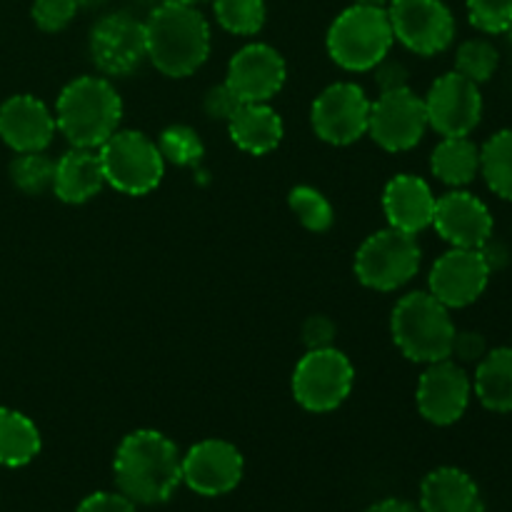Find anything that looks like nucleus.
<instances>
[{
  "mask_svg": "<svg viewBox=\"0 0 512 512\" xmlns=\"http://www.w3.org/2000/svg\"><path fill=\"white\" fill-rule=\"evenodd\" d=\"M170 3H183V5H198V3H203V0H170Z\"/></svg>",
  "mask_w": 512,
  "mask_h": 512,
  "instance_id": "79ce46f5",
  "label": "nucleus"
},
{
  "mask_svg": "<svg viewBox=\"0 0 512 512\" xmlns=\"http://www.w3.org/2000/svg\"><path fill=\"white\" fill-rule=\"evenodd\" d=\"M420 512H485L478 483L460 468H438L420 485Z\"/></svg>",
  "mask_w": 512,
  "mask_h": 512,
  "instance_id": "412c9836",
  "label": "nucleus"
},
{
  "mask_svg": "<svg viewBox=\"0 0 512 512\" xmlns=\"http://www.w3.org/2000/svg\"><path fill=\"white\" fill-rule=\"evenodd\" d=\"M390 333L400 353L415 363H438L453 353L455 323L450 308L425 290L403 295L393 308Z\"/></svg>",
  "mask_w": 512,
  "mask_h": 512,
  "instance_id": "20e7f679",
  "label": "nucleus"
},
{
  "mask_svg": "<svg viewBox=\"0 0 512 512\" xmlns=\"http://www.w3.org/2000/svg\"><path fill=\"white\" fill-rule=\"evenodd\" d=\"M100 3V0H78V5H95Z\"/></svg>",
  "mask_w": 512,
  "mask_h": 512,
  "instance_id": "37998d69",
  "label": "nucleus"
},
{
  "mask_svg": "<svg viewBox=\"0 0 512 512\" xmlns=\"http://www.w3.org/2000/svg\"><path fill=\"white\" fill-rule=\"evenodd\" d=\"M233 143L250 155H265L283 140L285 128L280 115L268 103H243L228 120Z\"/></svg>",
  "mask_w": 512,
  "mask_h": 512,
  "instance_id": "5701e85b",
  "label": "nucleus"
},
{
  "mask_svg": "<svg viewBox=\"0 0 512 512\" xmlns=\"http://www.w3.org/2000/svg\"><path fill=\"white\" fill-rule=\"evenodd\" d=\"M105 173L100 153L93 148H73L55 163L53 193L63 203L80 205L103 190Z\"/></svg>",
  "mask_w": 512,
  "mask_h": 512,
  "instance_id": "4be33fe9",
  "label": "nucleus"
},
{
  "mask_svg": "<svg viewBox=\"0 0 512 512\" xmlns=\"http://www.w3.org/2000/svg\"><path fill=\"white\" fill-rule=\"evenodd\" d=\"M285 68L283 55L265 43H250L230 58L225 83L243 103H268L283 90Z\"/></svg>",
  "mask_w": 512,
  "mask_h": 512,
  "instance_id": "f3484780",
  "label": "nucleus"
},
{
  "mask_svg": "<svg viewBox=\"0 0 512 512\" xmlns=\"http://www.w3.org/2000/svg\"><path fill=\"white\" fill-rule=\"evenodd\" d=\"M123 100L113 83L100 75H83L63 88L55 105V125L73 148L98 150L118 130Z\"/></svg>",
  "mask_w": 512,
  "mask_h": 512,
  "instance_id": "7ed1b4c3",
  "label": "nucleus"
},
{
  "mask_svg": "<svg viewBox=\"0 0 512 512\" xmlns=\"http://www.w3.org/2000/svg\"><path fill=\"white\" fill-rule=\"evenodd\" d=\"M505 35H508V40H510V45H512V25H510L508 30H505Z\"/></svg>",
  "mask_w": 512,
  "mask_h": 512,
  "instance_id": "c03bdc74",
  "label": "nucleus"
},
{
  "mask_svg": "<svg viewBox=\"0 0 512 512\" xmlns=\"http://www.w3.org/2000/svg\"><path fill=\"white\" fill-rule=\"evenodd\" d=\"M203 105H205V113H208L210 118L225 120V123H228V120L235 115V110L243 105V100L230 90L228 83H220L205 93Z\"/></svg>",
  "mask_w": 512,
  "mask_h": 512,
  "instance_id": "f704fd0d",
  "label": "nucleus"
},
{
  "mask_svg": "<svg viewBox=\"0 0 512 512\" xmlns=\"http://www.w3.org/2000/svg\"><path fill=\"white\" fill-rule=\"evenodd\" d=\"M370 103L365 90L355 83H333L315 98L310 120L315 135L330 145H350L368 133Z\"/></svg>",
  "mask_w": 512,
  "mask_h": 512,
  "instance_id": "ddd939ff",
  "label": "nucleus"
},
{
  "mask_svg": "<svg viewBox=\"0 0 512 512\" xmlns=\"http://www.w3.org/2000/svg\"><path fill=\"white\" fill-rule=\"evenodd\" d=\"M428 125L443 138H463L478 128L483 118V95L480 85L460 73H445L430 85L425 95Z\"/></svg>",
  "mask_w": 512,
  "mask_h": 512,
  "instance_id": "f8f14e48",
  "label": "nucleus"
},
{
  "mask_svg": "<svg viewBox=\"0 0 512 512\" xmlns=\"http://www.w3.org/2000/svg\"><path fill=\"white\" fill-rule=\"evenodd\" d=\"M428 128L425 100L410 88L388 90L370 103L368 133L388 153L415 148Z\"/></svg>",
  "mask_w": 512,
  "mask_h": 512,
  "instance_id": "9d476101",
  "label": "nucleus"
},
{
  "mask_svg": "<svg viewBox=\"0 0 512 512\" xmlns=\"http://www.w3.org/2000/svg\"><path fill=\"white\" fill-rule=\"evenodd\" d=\"M490 263L483 248H453L435 260L430 270V295L445 308H465L485 293L490 280Z\"/></svg>",
  "mask_w": 512,
  "mask_h": 512,
  "instance_id": "4468645a",
  "label": "nucleus"
},
{
  "mask_svg": "<svg viewBox=\"0 0 512 512\" xmlns=\"http://www.w3.org/2000/svg\"><path fill=\"white\" fill-rule=\"evenodd\" d=\"M395 43L388 10L350 5L328 30V53L340 68L363 73L388 58Z\"/></svg>",
  "mask_w": 512,
  "mask_h": 512,
  "instance_id": "39448f33",
  "label": "nucleus"
},
{
  "mask_svg": "<svg viewBox=\"0 0 512 512\" xmlns=\"http://www.w3.org/2000/svg\"><path fill=\"white\" fill-rule=\"evenodd\" d=\"M473 395L468 373L455 360H438L418 380V410L428 423L453 425L465 415Z\"/></svg>",
  "mask_w": 512,
  "mask_h": 512,
  "instance_id": "dca6fc26",
  "label": "nucleus"
},
{
  "mask_svg": "<svg viewBox=\"0 0 512 512\" xmlns=\"http://www.w3.org/2000/svg\"><path fill=\"white\" fill-rule=\"evenodd\" d=\"M113 475L120 493L135 505L168 503L183 483V455L168 435L135 430L118 445Z\"/></svg>",
  "mask_w": 512,
  "mask_h": 512,
  "instance_id": "f257e3e1",
  "label": "nucleus"
},
{
  "mask_svg": "<svg viewBox=\"0 0 512 512\" xmlns=\"http://www.w3.org/2000/svg\"><path fill=\"white\" fill-rule=\"evenodd\" d=\"M243 470V455L228 440H200L183 455V483L205 498H218L238 488Z\"/></svg>",
  "mask_w": 512,
  "mask_h": 512,
  "instance_id": "2eb2a0df",
  "label": "nucleus"
},
{
  "mask_svg": "<svg viewBox=\"0 0 512 512\" xmlns=\"http://www.w3.org/2000/svg\"><path fill=\"white\" fill-rule=\"evenodd\" d=\"M160 155L165 158V163L175 165H195L205 155V145L200 140V135L195 133L188 125H173V128H165L158 138Z\"/></svg>",
  "mask_w": 512,
  "mask_h": 512,
  "instance_id": "2f4dec72",
  "label": "nucleus"
},
{
  "mask_svg": "<svg viewBox=\"0 0 512 512\" xmlns=\"http://www.w3.org/2000/svg\"><path fill=\"white\" fill-rule=\"evenodd\" d=\"M475 395L493 413H512V348L483 355L475 370Z\"/></svg>",
  "mask_w": 512,
  "mask_h": 512,
  "instance_id": "b1692460",
  "label": "nucleus"
},
{
  "mask_svg": "<svg viewBox=\"0 0 512 512\" xmlns=\"http://www.w3.org/2000/svg\"><path fill=\"white\" fill-rule=\"evenodd\" d=\"M468 18L480 33H505L512 25V0H468Z\"/></svg>",
  "mask_w": 512,
  "mask_h": 512,
  "instance_id": "473e14b6",
  "label": "nucleus"
},
{
  "mask_svg": "<svg viewBox=\"0 0 512 512\" xmlns=\"http://www.w3.org/2000/svg\"><path fill=\"white\" fill-rule=\"evenodd\" d=\"M145 23L148 60L168 78L193 75L210 55V25L195 5L163 0Z\"/></svg>",
  "mask_w": 512,
  "mask_h": 512,
  "instance_id": "f03ea898",
  "label": "nucleus"
},
{
  "mask_svg": "<svg viewBox=\"0 0 512 512\" xmlns=\"http://www.w3.org/2000/svg\"><path fill=\"white\" fill-rule=\"evenodd\" d=\"M55 163L38 150V153H18L10 163V180L18 190L28 195H43L53 190Z\"/></svg>",
  "mask_w": 512,
  "mask_h": 512,
  "instance_id": "cd10ccee",
  "label": "nucleus"
},
{
  "mask_svg": "<svg viewBox=\"0 0 512 512\" xmlns=\"http://www.w3.org/2000/svg\"><path fill=\"white\" fill-rule=\"evenodd\" d=\"M480 173L498 198L512 203V130H500L480 148Z\"/></svg>",
  "mask_w": 512,
  "mask_h": 512,
  "instance_id": "bb28decb",
  "label": "nucleus"
},
{
  "mask_svg": "<svg viewBox=\"0 0 512 512\" xmlns=\"http://www.w3.org/2000/svg\"><path fill=\"white\" fill-rule=\"evenodd\" d=\"M435 195L418 175H395L383 193V210L390 228L418 235L433 225Z\"/></svg>",
  "mask_w": 512,
  "mask_h": 512,
  "instance_id": "aec40b11",
  "label": "nucleus"
},
{
  "mask_svg": "<svg viewBox=\"0 0 512 512\" xmlns=\"http://www.w3.org/2000/svg\"><path fill=\"white\" fill-rule=\"evenodd\" d=\"M433 228L453 248H485L493 235V215L473 193L453 190L435 200Z\"/></svg>",
  "mask_w": 512,
  "mask_h": 512,
  "instance_id": "a211bd4d",
  "label": "nucleus"
},
{
  "mask_svg": "<svg viewBox=\"0 0 512 512\" xmlns=\"http://www.w3.org/2000/svg\"><path fill=\"white\" fill-rule=\"evenodd\" d=\"M78 512H135V503L123 493H93L78 505Z\"/></svg>",
  "mask_w": 512,
  "mask_h": 512,
  "instance_id": "4c0bfd02",
  "label": "nucleus"
},
{
  "mask_svg": "<svg viewBox=\"0 0 512 512\" xmlns=\"http://www.w3.org/2000/svg\"><path fill=\"white\" fill-rule=\"evenodd\" d=\"M55 115L35 95H13L0 105V138L15 153H38L53 143Z\"/></svg>",
  "mask_w": 512,
  "mask_h": 512,
  "instance_id": "6ab92c4d",
  "label": "nucleus"
},
{
  "mask_svg": "<svg viewBox=\"0 0 512 512\" xmlns=\"http://www.w3.org/2000/svg\"><path fill=\"white\" fill-rule=\"evenodd\" d=\"M98 153L105 183L125 195L150 193L165 175V158L158 143L140 130H115Z\"/></svg>",
  "mask_w": 512,
  "mask_h": 512,
  "instance_id": "423d86ee",
  "label": "nucleus"
},
{
  "mask_svg": "<svg viewBox=\"0 0 512 512\" xmlns=\"http://www.w3.org/2000/svg\"><path fill=\"white\" fill-rule=\"evenodd\" d=\"M90 58L103 75H128L148 58L145 23L130 13H108L93 25L88 40Z\"/></svg>",
  "mask_w": 512,
  "mask_h": 512,
  "instance_id": "9b49d317",
  "label": "nucleus"
},
{
  "mask_svg": "<svg viewBox=\"0 0 512 512\" xmlns=\"http://www.w3.org/2000/svg\"><path fill=\"white\" fill-rule=\"evenodd\" d=\"M40 433L28 415L0 408V465L23 468L40 453Z\"/></svg>",
  "mask_w": 512,
  "mask_h": 512,
  "instance_id": "a878e982",
  "label": "nucleus"
},
{
  "mask_svg": "<svg viewBox=\"0 0 512 512\" xmlns=\"http://www.w3.org/2000/svg\"><path fill=\"white\" fill-rule=\"evenodd\" d=\"M288 203L290 210L303 223V228H308L310 233H325V230L333 228L335 210L320 190L310 188V185H298V188L290 190Z\"/></svg>",
  "mask_w": 512,
  "mask_h": 512,
  "instance_id": "7c9ffc66",
  "label": "nucleus"
},
{
  "mask_svg": "<svg viewBox=\"0 0 512 512\" xmlns=\"http://www.w3.org/2000/svg\"><path fill=\"white\" fill-rule=\"evenodd\" d=\"M375 80L380 85V93H388V90H400L408 88V70H405L403 63L398 60H380L375 65Z\"/></svg>",
  "mask_w": 512,
  "mask_h": 512,
  "instance_id": "58836bf2",
  "label": "nucleus"
},
{
  "mask_svg": "<svg viewBox=\"0 0 512 512\" xmlns=\"http://www.w3.org/2000/svg\"><path fill=\"white\" fill-rule=\"evenodd\" d=\"M78 0H35L33 3V20L45 33H60L68 28L78 15Z\"/></svg>",
  "mask_w": 512,
  "mask_h": 512,
  "instance_id": "72a5a7b5",
  "label": "nucleus"
},
{
  "mask_svg": "<svg viewBox=\"0 0 512 512\" xmlns=\"http://www.w3.org/2000/svg\"><path fill=\"white\" fill-rule=\"evenodd\" d=\"M335 340V323L325 315H310L303 325V343L308 350H323L333 348Z\"/></svg>",
  "mask_w": 512,
  "mask_h": 512,
  "instance_id": "c9c22d12",
  "label": "nucleus"
},
{
  "mask_svg": "<svg viewBox=\"0 0 512 512\" xmlns=\"http://www.w3.org/2000/svg\"><path fill=\"white\" fill-rule=\"evenodd\" d=\"M500 65V53L490 40L473 38L465 40L455 53V73L463 78L473 80V83H488L495 75Z\"/></svg>",
  "mask_w": 512,
  "mask_h": 512,
  "instance_id": "c756f323",
  "label": "nucleus"
},
{
  "mask_svg": "<svg viewBox=\"0 0 512 512\" xmlns=\"http://www.w3.org/2000/svg\"><path fill=\"white\" fill-rule=\"evenodd\" d=\"M355 370L338 348L308 350L295 365L293 395L310 413H330L348 400Z\"/></svg>",
  "mask_w": 512,
  "mask_h": 512,
  "instance_id": "6e6552de",
  "label": "nucleus"
},
{
  "mask_svg": "<svg viewBox=\"0 0 512 512\" xmlns=\"http://www.w3.org/2000/svg\"><path fill=\"white\" fill-rule=\"evenodd\" d=\"M388 20L395 40L415 55H438L455 38V18L443 0H390Z\"/></svg>",
  "mask_w": 512,
  "mask_h": 512,
  "instance_id": "1a4fd4ad",
  "label": "nucleus"
},
{
  "mask_svg": "<svg viewBox=\"0 0 512 512\" xmlns=\"http://www.w3.org/2000/svg\"><path fill=\"white\" fill-rule=\"evenodd\" d=\"M423 250L415 235L398 228H385L370 235L355 255V275L365 288L390 293L403 288L418 275Z\"/></svg>",
  "mask_w": 512,
  "mask_h": 512,
  "instance_id": "0eeeda50",
  "label": "nucleus"
},
{
  "mask_svg": "<svg viewBox=\"0 0 512 512\" xmlns=\"http://www.w3.org/2000/svg\"><path fill=\"white\" fill-rule=\"evenodd\" d=\"M365 512H420L418 505L408 503V500H398V498H388L380 500V503L370 505Z\"/></svg>",
  "mask_w": 512,
  "mask_h": 512,
  "instance_id": "ea45409f",
  "label": "nucleus"
},
{
  "mask_svg": "<svg viewBox=\"0 0 512 512\" xmlns=\"http://www.w3.org/2000/svg\"><path fill=\"white\" fill-rule=\"evenodd\" d=\"M215 20L233 35H255L265 25V0H215Z\"/></svg>",
  "mask_w": 512,
  "mask_h": 512,
  "instance_id": "c85d7f7f",
  "label": "nucleus"
},
{
  "mask_svg": "<svg viewBox=\"0 0 512 512\" xmlns=\"http://www.w3.org/2000/svg\"><path fill=\"white\" fill-rule=\"evenodd\" d=\"M485 353H488V345H485L483 335L473 333V330L455 333L453 353H450V358H458L460 363H480Z\"/></svg>",
  "mask_w": 512,
  "mask_h": 512,
  "instance_id": "e433bc0d",
  "label": "nucleus"
},
{
  "mask_svg": "<svg viewBox=\"0 0 512 512\" xmlns=\"http://www.w3.org/2000/svg\"><path fill=\"white\" fill-rule=\"evenodd\" d=\"M430 168L440 183L463 188V185L473 183L475 175L480 173V148L468 135L443 138L430 155Z\"/></svg>",
  "mask_w": 512,
  "mask_h": 512,
  "instance_id": "393cba45",
  "label": "nucleus"
},
{
  "mask_svg": "<svg viewBox=\"0 0 512 512\" xmlns=\"http://www.w3.org/2000/svg\"><path fill=\"white\" fill-rule=\"evenodd\" d=\"M390 0H353V5H365V8H388Z\"/></svg>",
  "mask_w": 512,
  "mask_h": 512,
  "instance_id": "a19ab883",
  "label": "nucleus"
}]
</instances>
